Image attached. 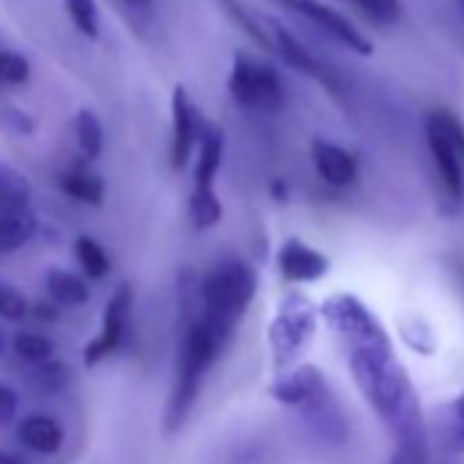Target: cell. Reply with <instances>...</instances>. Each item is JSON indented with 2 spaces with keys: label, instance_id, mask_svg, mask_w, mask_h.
I'll return each mask as SVG.
<instances>
[{
  "label": "cell",
  "instance_id": "obj_19",
  "mask_svg": "<svg viewBox=\"0 0 464 464\" xmlns=\"http://www.w3.org/2000/svg\"><path fill=\"white\" fill-rule=\"evenodd\" d=\"M31 199H34L31 180L20 169L0 164V218L31 210Z\"/></svg>",
  "mask_w": 464,
  "mask_h": 464
},
{
  "label": "cell",
  "instance_id": "obj_20",
  "mask_svg": "<svg viewBox=\"0 0 464 464\" xmlns=\"http://www.w3.org/2000/svg\"><path fill=\"white\" fill-rule=\"evenodd\" d=\"M39 232V218L34 210H23L0 218V255H12L28 246Z\"/></svg>",
  "mask_w": 464,
  "mask_h": 464
},
{
  "label": "cell",
  "instance_id": "obj_33",
  "mask_svg": "<svg viewBox=\"0 0 464 464\" xmlns=\"http://www.w3.org/2000/svg\"><path fill=\"white\" fill-rule=\"evenodd\" d=\"M9 118L14 121V129H17L20 134H34V121H31L28 115H23V112H12Z\"/></svg>",
  "mask_w": 464,
  "mask_h": 464
},
{
  "label": "cell",
  "instance_id": "obj_25",
  "mask_svg": "<svg viewBox=\"0 0 464 464\" xmlns=\"http://www.w3.org/2000/svg\"><path fill=\"white\" fill-rule=\"evenodd\" d=\"M12 347H14V353H17L20 361L34 363V366L50 361L53 353H55L53 339H47V336H42V334H34V331H20V334L14 336V342H12Z\"/></svg>",
  "mask_w": 464,
  "mask_h": 464
},
{
  "label": "cell",
  "instance_id": "obj_21",
  "mask_svg": "<svg viewBox=\"0 0 464 464\" xmlns=\"http://www.w3.org/2000/svg\"><path fill=\"white\" fill-rule=\"evenodd\" d=\"M74 257H77V263H80V268H82V274L88 279L99 282V279H107L110 271H112V260H110L107 249L96 238H91V236H77Z\"/></svg>",
  "mask_w": 464,
  "mask_h": 464
},
{
  "label": "cell",
  "instance_id": "obj_5",
  "mask_svg": "<svg viewBox=\"0 0 464 464\" xmlns=\"http://www.w3.org/2000/svg\"><path fill=\"white\" fill-rule=\"evenodd\" d=\"M423 129L445 197L450 202H464V126L453 112L431 110Z\"/></svg>",
  "mask_w": 464,
  "mask_h": 464
},
{
  "label": "cell",
  "instance_id": "obj_38",
  "mask_svg": "<svg viewBox=\"0 0 464 464\" xmlns=\"http://www.w3.org/2000/svg\"><path fill=\"white\" fill-rule=\"evenodd\" d=\"M391 464H407V461H404L401 456H393V461H391Z\"/></svg>",
  "mask_w": 464,
  "mask_h": 464
},
{
  "label": "cell",
  "instance_id": "obj_1",
  "mask_svg": "<svg viewBox=\"0 0 464 464\" xmlns=\"http://www.w3.org/2000/svg\"><path fill=\"white\" fill-rule=\"evenodd\" d=\"M320 317L342 342L358 391L393 434L396 456L407 464H426V420L420 399L407 369L399 363L382 323L350 293L325 298Z\"/></svg>",
  "mask_w": 464,
  "mask_h": 464
},
{
  "label": "cell",
  "instance_id": "obj_36",
  "mask_svg": "<svg viewBox=\"0 0 464 464\" xmlns=\"http://www.w3.org/2000/svg\"><path fill=\"white\" fill-rule=\"evenodd\" d=\"M126 4L131 6V9H148L153 0H126Z\"/></svg>",
  "mask_w": 464,
  "mask_h": 464
},
{
  "label": "cell",
  "instance_id": "obj_15",
  "mask_svg": "<svg viewBox=\"0 0 464 464\" xmlns=\"http://www.w3.org/2000/svg\"><path fill=\"white\" fill-rule=\"evenodd\" d=\"M224 161V131L216 126H202L199 156L194 167V188H216V175Z\"/></svg>",
  "mask_w": 464,
  "mask_h": 464
},
{
  "label": "cell",
  "instance_id": "obj_18",
  "mask_svg": "<svg viewBox=\"0 0 464 464\" xmlns=\"http://www.w3.org/2000/svg\"><path fill=\"white\" fill-rule=\"evenodd\" d=\"M47 295L55 306L61 309H74V306H85L91 301V287L80 274L63 271V268H53L44 279Z\"/></svg>",
  "mask_w": 464,
  "mask_h": 464
},
{
  "label": "cell",
  "instance_id": "obj_24",
  "mask_svg": "<svg viewBox=\"0 0 464 464\" xmlns=\"http://www.w3.org/2000/svg\"><path fill=\"white\" fill-rule=\"evenodd\" d=\"M218 4L224 6V12H227V17L236 23L246 36H252V42L255 44H260L263 50H268L271 53V36H268V25L266 23H260L241 0H218Z\"/></svg>",
  "mask_w": 464,
  "mask_h": 464
},
{
  "label": "cell",
  "instance_id": "obj_7",
  "mask_svg": "<svg viewBox=\"0 0 464 464\" xmlns=\"http://www.w3.org/2000/svg\"><path fill=\"white\" fill-rule=\"evenodd\" d=\"M317 317H320V309L298 293L287 295L279 304L268 328V344H271L276 369L287 366L312 342L317 331Z\"/></svg>",
  "mask_w": 464,
  "mask_h": 464
},
{
  "label": "cell",
  "instance_id": "obj_13",
  "mask_svg": "<svg viewBox=\"0 0 464 464\" xmlns=\"http://www.w3.org/2000/svg\"><path fill=\"white\" fill-rule=\"evenodd\" d=\"M268 36H271V53H276L290 69L306 74V77H314L320 82H325L328 88H334V80L328 77V72L320 66V61L279 23H268Z\"/></svg>",
  "mask_w": 464,
  "mask_h": 464
},
{
  "label": "cell",
  "instance_id": "obj_8",
  "mask_svg": "<svg viewBox=\"0 0 464 464\" xmlns=\"http://www.w3.org/2000/svg\"><path fill=\"white\" fill-rule=\"evenodd\" d=\"M131 309H134V290L131 285H118L115 293L110 295L107 301V309H104V317H102V331L96 339H91L82 350V363L91 369V366H99L102 361H107L110 355H115L126 339V328H129V317H131Z\"/></svg>",
  "mask_w": 464,
  "mask_h": 464
},
{
  "label": "cell",
  "instance_id": "obj_27",
  "mask_svg": "<svg viewBox=\"0 0 464 464\" xmlns=\"http://www.w3.org/2000/svg\"><path fill=\"white\" fill-rule=\"evenodd\" d=\"M63 6L69 12V20L85 39H99V9L96 0H63Z\"/></svg>",
  "mask_w": 464,
  "mask_h": 464
},
{
  "label": "cell",
  "instance_id": "obj_6",
  "mask_svg": "<svg viewBox=\"0 0 464 464\" xmlns=\"http://www.w3.org/2000/svg\"><path fill=\"white\" fill-rule=\"evenodd\" d=\"M229 96L241 107L260 112H279L287 102L279 72L271 63L257 61L246 53H236V58H232Z\"/></svg>",
  "mask_w": 464,
  "mask_h": 464
},
{
  "label": "cell",
  "instance_id": "obj_23",
  "mask_svg": "<svg viewBox=\"0 0 464 464\" xmlns=\"http://www.w3.org/2000/svg\"><path fill=\"white\" fill-rule=\"evenodd\" d=\"M188 216L194 229H210L221 221L224 208L216 194V188H194L188 197Z\"/></svg>",
  "mask_w": 464,
  "mask_h": 464
},
{
  "label": "cell",
  "instance_id": "obj_35",
  "mask_svg": "<svg viewBox=\"0 0 464 464\" xmlns=\"http://www.w3.org/2000/svg\"><path fill=\"white\" fill-rule=\"evenodd\" d=\"M0 464H25L20 456H12V453H6V450H0Z\"/></svg>",
  "mask_w": 464,
  "mask_h": 464
},
{
  "label": "cell",
  "instance_id": "obj_3",
  "mask_svg": "<svg viewBox=\"0 0 464 464\" xmlns=\"http://www.w3.org/2000/svg\"><path fill=\"white\" fill-rule=\"evenodd\" d=\"M227 342L221 336H216L199 317L186 323L180 347H178V358H175V380H172V391L167 399V410H164V431L175 434L186 418L191 415L205 374L208 369L218 361V355L224 353Z\"/></svg>",
  "mask_w": 464,
  "mask_h": 464
},
{
  "label": "cell",
  "instance_id": "obj_32",
  "mask_svg": "<svg viewBox=\"0 0 464 464\" xmlns=\"http://www.w3.org/2000/svg\"><path fill=\"white\" fill-rule=\"evenodd\" d=\"M28 314H31V317H36L39 323H58V317H61V306H55L53 301H39V304H34V306L28 309Z\"/></svg>",
  "mask_w": 464,
  "mask_h": 464
},
{
  "label": "cell",
  "instance_id": "obj_17",
  "mask_svg": "<svg viewBox=\"0 0 464 464\" xmlns=\"http://www.w3.org/2000/svg\"><path fill=\"white\" fill-rule=\"evenodd\" d=\"M434 440L442 453H464V391L440 410L434 423Z\"/></svg>",
  "mask_w": 464,
  "mask_h": 464
},
{
  "label": "cell",
  "instance_id": "obj_37",
  "mask_svg": "<svg viewBox=\"0 0 464 464\" xmlns=\"http://www.w3.org/2000/svg\"><path fill=\"white\" fill-rule=\"evenodd\" d=\"M4 350H6V339H4V334H0V355H4Z\"/></svg>",
  "mask_w": 464,
  "mask_h": 464
},
{
  "label": "cell",
  "instance_id": "obj_26",
  "mask_svg": "<svg viewBox=\"0 0 464 464\" xmlns=\"http://www.w3.org/2000/svg\"><path fill=\"white\" fill-rule=\"evenodd\" d=\"M31 382H34V388L42 391V393H61V391L69 385V369H66V363L50 358V361L34 366Z\"/></svg>",
  "mask_w": 464,
  "mask_h": 464
},
{
  "label": "cell",
  "instance_id": "obj_30",
  "mask_svg": "<svg viewBox=\"0 0 464 464\" xmlns=\"http://www.w3.org/2000/svg\"><path fill=\"white\" fill-rule=\"evenodd\" d=\"M350 4H355L369 20H374L380 25H391L401 17L399 0H350Z\"/></svg>",
  "mask_w": 464,
  "mask_h": 464
},
{
  "label": "cell",
  "instance_id": "obj_34",
  "mask_svg": "<svg viewBox=\"0 0 464 464\" xmlns=\"http://www.w3.org/2000/svg\"><path fill=\"white\" fill-rule=\"evenodd\" d=\"M271 194H274L279 202H285V199H287V186H285L282 180H274V183H271Z\"/></svg>",
  "mask_w": 464,
  "mask_h": 464
},
{
  "label": "cell",
  "instance_id": "obj_14",
  "mask_svg": "<svg viewBox=\"0 0 464 464\" xmlns=\"http://www.w3.org/2000/svg\"><path fill=\"white\" fill-rule=\"evenodd\" d=\"M17 437H20V442H23L25 448H31L34 453L55 456V453L63 448L66 431H63V426H61L53 415L34 412V415H28V418L20 420Z\"/></svg>",
  "mask_w": 464,
  "mask_h": 464
},
{
  "label": "cell",
  "instance_id": "obj_22",
  "mask_svg": "<svg viewBox=\"0 0 464 464\" xmlns=\"http://www.w3.org/2000/svg\"><path fill=\"white\" fill-rule=\"evenodd\" d=\"M74 137H77V145L82 150V156L88 161L99 159L102 150H104V126L99 121V115L93 110H80L74 115Z\"/></svg>",
  "mask_w": 464,
  "mask_h": 464
},
{
  "label": "cell",
  "instance_id": "obj_29",
  "mask_svg": "<svg viewBox=\"0 0 464 464\" xmlns=\"http://www.w3.org/2000/svg\"><path fill=\"white\" fill-rule=\"evenodd\" d=\"M28 309H31V304L17 287L0 282V317L9 323H20L28 317Z\"/></svg>",
  "mask_w": 464,
  "mask_h": 464
},
{
  "label": "cell",
  "instance_id": "obj_16",
  "mask_svg": "<svg viewBox=\"0 0 464 464\" xmlns=\"http://www.w3.org/2000/svg\"><path fill=\"white\" fill-rule=\"evenodd\" d=\"M58 183H61V191L66 197H72L74 202H80V205H91V208H102L104 205V197H107L104 180L96 172H91L88 167H82V164L69 167L61 175Z\"/></svg>",
  "mask_w": 464,
  "mask_h": 464
},
{
  "label": "cell",
  "instance_id": "obj_28",
  "mask_svg": "<svg viewBox=\"0 0 464 464\" xmlns=\"http://www.w3.org/2000/svg\"><path fill=\"white\" fill-rule=\"evenodd\" d=\"M31 77V63L25 55L14 53V50H4L0 47V88L6 85H23Z\"/></svg>",
  "mask_w": 464,
  "mask_h": 464
},
{
  "label": "cell",
  "instance_id": "obj_4",
  "mask_svg": "<svg viewBox=\"0 0 464 464\" xmlns=\"http://www.w3.org/2000/svg\"><path fill=\"white\" fill-rule=\"evenodd\" d=\"M271 396L279 404L301 407L314 434L328 442H342L347 437V420L334 399V391L317 366H298L295 372L279 374L271 385Z\"/></svg>",
  "mask_w": 464,
  "mask_h": 464
},
{
  "label": "cell",
  "instance_id": "obj_9",
  "mask_svg": "<svg viewBox=\"0 0 464 464\" xmlns=\"http://www.w3.org/2000/svg\"><path fill=\"white\" fill-rule=\"evenodd\" d=\"M276 4L282 9H287V12H293V14L304 17V20H309L312 25H317L323 34H328L331 39H336L342 47H347L355 55L369 58L374 53V44L344 14H339L336 9L325 6L323 0H276Z\"/></svg>",
  "mask_w": 464,
  "mask_h": 464
},
{
  "label": "cell",
  "instance_id": "obj_2",
  "mask_svg": "<svg viewBox=\"0 0 464 464\" xmlns=\"http://www.w3.org/2000/svg\"><path fill=\"white\" fill-rule=\"evenodd\" d=\"M257 271L244 260H221L199 276V320L224 342L232 339L257 295Z\"/></svg>",
  "mask_w": 464,
  "mask_h": 464
},
{
  "label": "cell",
  "instance_id": "obj_12",
  "mask_svg": "<svg viewBox=\"0 0 464 464\" xmlns=\"http://www.w3.org/2000/svg\"><path fill=\"white\" fill-rule=\"evenodd\" d=\"M309 156H312V164L317 169V175L334 186V188H347L358 180V159L336 145V142H328V140H314L312 148H309Z\"/></svg>",
  "mask_w": 464,
  "mask_h": 464
},
{
  "label": "cell",
  "instance_id": "obj_11",
  "mask_svg": "<svg viewBox=\"0 0 464 464\" xmlns=\"http://www.w3.org/2000/svg\"><path fill=\"white\" fill-rule=\"evenodd\" d=\"M276 266H279L282 279L290 285H312V282H320L331 271V260L301 238H287L279 246Z\"/></svg>",
  "mask_w": 464,
  "mask_h": 464
},
{
  "label": "cell",
  "instance_id": "obj_39",
  "mask_svg": "<svg viewBox=\"0 0 464 464\" xmlns=\"http://www.w3.org/2000/svg\"><path fill=\"white\" fill-rule=\"evenodd\" d=\"M456 4H459V9H461V14H464V0H456Z\"/></svg>",
  "mask_w": 464,
  "mask_h": 464
},
{
  "label": "cell",
  "instance_id": "obj_31",
  "mask_svg": "<svg viewBox=\"0 0 464 464\" xmlns=\"http://www.w3.org/2000/svg\"><path fill=\"white\" fill-rule=\"evenodd\" d=\"M20 410V396L12 385L0 382V423H12Z\"/></svg>",
  "mask_w": 464,
  "mask_h": 464
},
{
  "label": "cell",
  "instance_id": "obj_10",
  "mask_svg": "<svg viewBox=\"0 0 464 464\" xmlns=\"http://www.w3.org/2000/svg\"><path fill=\"white\" fill-rule=\"evenodd\" d=\"M202 121L199 112L183 85L172 91V142H169V164L172 169H183L194 153V145L199 140Z\"/></svg>",
  "mask_w": 464,
  "mask_h": 464
}]
</instances>
